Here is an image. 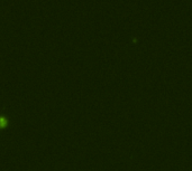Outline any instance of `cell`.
<instances>
[{
	"label": "cell",
	"mask_w": 192,
	"mask_h": 171,
	"mask_svg": "<svg viewBox=\"0 0 192 171\" xmlns=\"http://www.w3.org/2000/svg\"><path fill=\"white\" fill-rule=\"evenodd\" d=\"M7 125V120L5 117H0V128H5Z\"/></svg>",
	"instance_id": "cell-1"
}]
</instances>
